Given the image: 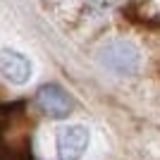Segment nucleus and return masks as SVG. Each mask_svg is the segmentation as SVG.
<instances>
[{"mask_svg": "<svg viewBox=\"0 0 160 160\" xmlns=\"http://www.w3.org/2000/svg\"><path fill=\"white\" fill-rule=\"evenodd\" d=\"M100 62L117 74H134L139 69L141 55H139V48L134 46L132 41L112 38V41H108L103 46V50H100Z\"/></svg>", "mask_w": 160, "mask_h": 160, "instance_id": "obj_1", "label": "nucleus"}, {"mask_svg": "<svg viewBox=\"0 0 160 160\" xmlns=\"http://www.w3.org/2000/svg\"><path fill=\"white\" fill-rule=\"evenodd\" d=\"M38 110L50 120H65L74 110V98L67 93L60 84H43L33 96Z\"/></svg>", "mask_w": 160, "mask_h": 160, "instance_id": "obj_2", "label": "nucleus"}, {"mask_svg": "<svg viewBox=\"0 0 160 160\" xmlns=\"http://www.w3.org/2000/svg\"><path fill=\"white\" fill-rule=\"evenodd\" d=\"M91 141V132L86 124H62L58 129V158L60 160H81Z\"/></svg>", "mask_w": 160, "mask_h": 160, "instance_id": "obj_3", "label": "nucleus"}, {"mask_svg": "<svg viewBox=\"0 0 160 160\" xmlns=\"http://www.w3.org/2000/svg\"><path fill=\"white\" fill-rule=\"evenodd\" d=\"M31 60H29L24 53L19 50H12V48H2L0 50V77L7 79L14 86H22L31 79Z\"/></svg>", "mask_w": 160, "mask_h": 160, "instance_id": "obj_4", "label": "nucleus"}]
</instances>
